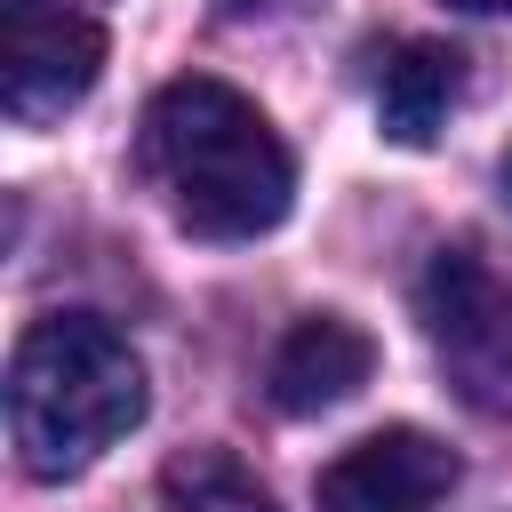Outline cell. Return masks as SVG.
<instances>
[{"label": "cell", "mask_w": 512, "mask_h": 512, "mask_svg": "<svg viewBox=\"0 0 512 512\" xmlns=\"http://www.w3.org/2000/svg\"><path fill=\"white\" fill-rule=\"evenodd\" d=\"M416 320L464 408L512 416V288L472 248H440L416 280Z\"/></svg>", "instance_id": "obj_3"}, {"label": "cell", "mask_w": 512, "mask_h": 512, "mask_svg": "<svg viewBox=\"0 0 512 512\" xmlns=\"http://www.w3.org/2000/svg\"><path fill=\"white\" fill-rule=\"evenodd\" d=\"M104 72V32L72 8H8L0 32V104L16 120H56L72 112Z\"/></svg>", "instance_id": "obj_4"}, {"label": "cell", "mask_w": 512, "mask_h": 512, "mask_svg": "<svg viewBox=\"0 0 512 512\" xmlns=\"http://www.w3.org/2000/svg\"><path fill=\"white\" fill-rule=\"evenodd\" d=\"M144 168L192 240H256L296 200V160L232 80H168L144 104Z\"/></svg>", "instance_id": "obj_1"}, {"label": "cell", "mask_w": 512, "mask_h": 512, "mask_svg": "<svg viewBox=\"0 0 512 512\" xmlns=\"http://www.w3.org/2000/svg\"><path fill=\"white\" fill-rule=\"evenodd\" d=\"M368 376H376V344H368V328H352L344 312H312V320H296V328L272 344V360H264V392H272L280 416L344 408Z\"/></svg>", "instance_id": "obj_6"}, {"label": "cell", "mask_w": 512, "mask_h": 512, "mask_svg": "<svg viewBox=\"0 0 512 512\" xmlns=\"http://www.w3.org/2000/svg\"><path fill=\"white\" fill-rule=\"evenodd\" d=\"M504 200H512V152H504Z\"/></svg>", "instance_id": "obj_10"}, {"label": "cell", "mask_w": 512, "mask_h": 512, "mask_svg": "<svg viewBox=\"0 0 512 512\" xmlns=\"http://www.w3.org/2000/svg\"><path fill=\"white\" fill-rule=\"evenodd\" d=\"M448 8H472V16H512V0H448Z\"/></svg>", "instance_id": "obj_9"}, {"label": "cell", "mask_w": 512, "mask_h": 512, "mask_svg": "<svg viewBox=\"0 0 512 512\" xmlns=\"http://www.w3.org/2000/svg\"><path fill=\"white\" fill-rule=\"evenodd\" d=\"M240 8H264V0H240Z\"/></svg>", "instance_id": "obj_11"}, {"label": "cell", "mask_w": 512, "mask_h": 512, "mask_svg": "<svg viewBox=\"0 0 512 512\" xmlns=\"http://www.w3.org/2000/svg\"><path fill=\"white\" fill-rule=\"evenodd\" d=\"M456 88H464V56H456V48H440V40H400L392 64H384V80H376V120H384V136H392V144H432L440 120H448V104H456Z\"/></svg>", "instance_id": "obj_7"}, {"label": "cell", "mask_w": 512, "mask_h": 512, "mask_svg": "<svg viewBox=\"0 0 512 512\" xmlns=\"http://www.w3.org/2000/svg\"><path fill=\"white\" fill-rule=\"evenodd\" d=\"M448 488H456V456L416 424H384L312 480V504L320 512H440Z\"/></svg>", "instance_id": "obj_5"}, {"label": "cell", "mask_w": 512, "mask_h": 512, "mask_svg": "<svg viewBox=\"0 0 512 512\" xmlns=\"http://www.w3.org/2000/svg\"><path fill=\"white\" fill-rule=\"evenodd\" d=\"M160 496H168L176 512H272L264 480H256L240 456H224V448H192V456H176V464L160 472Z\"/></svg>", "instance_id": "obj_8"}, {"label": "cell", "mask_w": 512, "mask_h": 512, "mask_svg": "<svg viewBox=\"0 0 512 512\" xmlns=\"http://www.w3.org/2000/svg\"><path fill=\"white\" fill-rule=\"evenodd\" d=\"M144 424V360L96 312H48L8 352V448L32 480L88 472Z\"/></svg>", "instance_id": "obj_2"}]
</instances>
